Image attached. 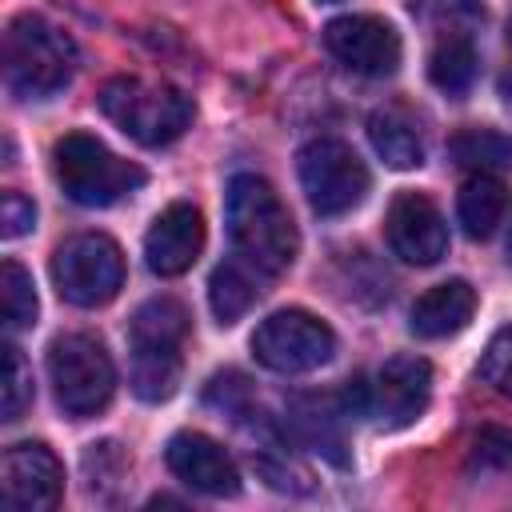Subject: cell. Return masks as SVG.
<instances>
[{"instance_id":"1","label":"cell","mask_w":512,"mask_h":512,"mask_svg":"<svg viewBox=\"0 0 512 512\" xmlns=\"http://www.w3.org/2000/svg\"><path fill=\"white\" fill-rule=\"evenodd\" d=\"M228 240L232 252L256 268L260 276H280L292 268L300 252V236L292 224V212L276 196V188L264 176L240 172L228 184Z\"/></svg>"},{"instance_id":"2","label":"cell","mask_w":512,"mask_h":512,"mask_svg":"<svg viewBox=\"0 0 512 512\" xmlns=\"http://www.w3.org/2000/svg\"><path fill=\"white\" fill-rule=\"evenodd\" d=\"M184 336H188V312L172 296H152L132 312V324H128V348H132L128 384L140 400L160 404L180 388Z\"/></svg>"},{"instance_id":"3","label":"cell","mask_w":512,"mask_h":512,"mask_svg":"<svg viewBox=\"0 0 512 512\" xmlns=\"http://www.w3.org/2000/svg\"><path fill=\"white\" fill-rule=\"evenodd\" d=\"M76 44L36 12H20L4 32V84L16 100H48L72 84Z\"/></svg>"},{"instance_id":"4","label":"cell","mask_w":512,"mask_h":512,"mask_svg":"<svg viewBox=\"0 0 512 512\" xmlns=\"http://www.w3.org/2000/svg\"><path fill=\"white\" fill-rule=\"evenodd\" d=\"M100 112L136 144L160 148L184 136L192 124V96H184L172 84L140 80V76H116L100 88Z\"/></svg>"},{"instance_id":"5","label":"cell","mask_w":512,"mask_h":512,"mask_svg":"<svg viewBox=\"0 0 512 512\" xmlns=\"http://www.w3.org/2000/svg\"><path fill=\"white\" fill-rule=\"evenodd\" d=\"M52 172L68 200L84 208H108L144 184V168L116 156L88 132H68L52 148Z\"/></svg>"},{"instance_id":"6","label":"cell","mask_w":512,"mask_h":512,"mask_svg":"<svg viewBox=\"0 0 512 512\" xmlns=\"http://www.w3.org/2000/svg\"><path fill=\"white\" fill-rule=\"evenodd\" d=\"M48 380H52L56 404L72 420L96 416L100 408H108L116 392L112 356L104 340H96L92 332H64L48 344Z\"/></svg>"},{"instance_id":"7","label":"cell","mask_w":512,"mask_h":512,"mask_svg":"<svg viewBox=\"0 0 512 512\" xmlns=\"http://www.w3.org/2000/svg\"><path fill=\"white\" fill-rule=\"evenodd\" d=\"M296 172H300V188L316 216H344L360 208L372 188L364 160L344 140H332V136L304 144L296 156Z\"/></svg>"},{"instance_id":"8","label":"cell","mask_w":512,"mask_h":512,"mask_svg":"<svg viewBox=\"0 0 512 512\" xmlns=\"http://www.w3.org/2000/svg\"><path fill=\"white\" fill-rule=\"evenodd\" d=\"M56 292L76 308H100L124 288V252L104 232H80L52 256Z\"/></svg>"},{"instance_id":"9","label":"cell","mask_w":512,"mask_h":512,"mask_svg":"<svg viewBox=\"0 0 512 512\" xmlns=\"http://www.w3.org/2000/svg\"><path fill=\"white\" fill-rule=\"evenodd\" d=\"M432 400V368L420 356H392L372 376V384L344 388V408L372 416L376 428H404L412 424Z\"/></svg>"},{"instance_id":"10","label":"cell","mask_w":512,"mask_h":512,"mask_svg":"<svg viewBox=\"0 0 512 512\" xmlns=\"http://www.w3.org/2000/svg\"><path fill=\"white\" fill-rule=\"evenodd\" d=\"M252 356L280 376H300V372L324 368L336 356V332L304 308H284L256 324Z\"/></svg>"},{"instance_id":"11","label":"cell","mask_w":512,"mask_h":512,"mask_svg":"<svg viewBox=\"0 0 512 512\" xmlns=\"http://www.w3.org/2000/svg\"><path fill=\"white\" fill-rule=\"evenodd\" d=\"M324 48L360 76H392L400 68V36L380 16H336L324 24Z\"/></svg>"},{"instance_id":"12","label":"cell","mask_w":512,"mask_h":512,"mask_svg":"<svg viewBox=\"0 0 512 512\" xmlns=\"http://www.w3.org/2000/svg\"><path fill=\"white\" fill-rule=\"evenodd\" d=\"M384 232H388V248L404 264H416V268H432L448 252L444 216H440V208L424 192H400L388 204Z\"/></svg>"},{"instance_id":"13","label":"cell","mask_w":512,"mask_h":512,"mask_svg":"<svg viewBox=\"0 0 512 512\" xmlns=\"http://www.w3.org/2000/svg\"><path fill=\"white\" fill-rule=\"evenodd\" d=\"M64 468L48 444H12L4 452V504L16 512H48L60 504Z\"/></svg>"},{"instance_id":"14","label":"cell","mask_w":512,"mask_h":512,"mask_svg":"<svg viewBox=\"0 0 512 512\" xmlns=\"http://www.w3.org/2000/svg\"><path fill=\"white\" fill-rule=\"evenodd\" d=\"M200 248H204V216L196 204L176 200L152 220V228L144 236V264L164 280L184 276L196 264Z\"/></svg>"},{"instance_id":"15","label":"cell","mask_w":512,"mask_h":512,"mask_svg":"<svg viewBox=\"0 0 512 512\" xmlns=\"http://www.w3.org/2000/svg\"><path fill=\"white\" fill-rule=\"evenodd\" d=\"M164 460L172 468L176 480H184L192 492L204 496H236L240 492V472L232 464V456L204 432H176L164 448Z\"/></svg>"},{"instance_id":"16","label":"cell","mask_w":512,"mask_h":512,"mask_svg":"<svg viewBox=\"0 0 512 512\" xmlns=\"http://www.w3.org/2000/svg\"><path fill=\"white\" fill-rule=\"evenodd\" d=\"M472 316H476V288L468 280H444L428 288L424 296H416L408 312V328L420 340H444V336L464 332Z\"/></svg>"},{"instance_id":"17","label":"cell","mask_w":512,"mask_h":512,"mask_svg":"<svg viewBox=\"0 0 512 512\" xmlns=\"http://www.w3.org/2000/svg\"><path fill=\"white\" fill-rule=\"evenodd\" d=\"M368 140H372L376 156L396 172H412L424 164V140L400 108H376L368 116Z\"/></svg>"},{"instance_id":"18","label":"cell","mask_w":512,"mask_h":512,"mask_svg":"<svg viewBox=\"0 0 512 512\" xmlns=\"http://www.w3.org/2000/svg\"><path fill=\"white\" fill-rule=\"evenodd\" d=\"M504 208H508V188H504L492 172H472V176L460 184L456 216H460V224H464V236L488 240V236L496 232V224L504 220Z\"/></svg>"},{"instance_id":"19","label":"cell","mask_w":512,"mask_h":512,"mask_svg":"<svg viewBox=\"0 0 512 512\" xmlns=\"http://www.w3.org/2000/svg\"><path fill=\"white\" fill-rule=\"evenodd\" d=\"M348 416L344 404L336 400H320V396H308V400H296L292 404V428H296V440L308 444L312 452L328 456L332 464H344V436H340V420Z\"/></svg>"},{"instance_id":"20","label":"cell","mask_w":512,"mask_h":512,"mask_svg":"<svg viewBox=\"0 0 512 512\" xmlns=\"http://www.w3.org/2000/svg\"><path fill=\"white\" fill-rule=\"evenodd\" d=\"M256 276H260V272L248 268L240 256L228 260V264H220V268L212 272V280H208V304H212V316H216L220 324H236V320L256 304V296H260Z\"/></svg>"},{"instance_id":"21","label":"cell","mask_w":512,"mask_h":512,"mask_svg":"<svg viewBox=\"0 0 512 512\" xmlns=\"http://www.w3.org/2000/svg\"><path fill=\"white\" fill-rule=\"evenodd\" d=\"M476 64L480 60H476L472 40L464 32H456V36H444L432 48V56H428V80L444 96H464L472 88V80H476Z\"/></svg>"},{"instance_id":"22","label":"cell","mask_w":512,"mask_h":512,"mask_svg":"<svg viewBox=\"0 0 512 512\" xmlns=\"http://www.w3.org/2000/svg\"><path fill=\"white\" fill-rule=\"evenodd\" d=\"M448 156L456 168L496 172V168L512 164V140L504 132H492V128H468V132H456L448 140Z\"/></svg>"},{"instance_id":"23","label":"cell","mask_w":512,"mask_h":512,"mask_svg":"<svg viewBox=\"0 0 512 512\" xmlns=\"http://www.w3.org/2000/svg\"><path fill=\"white\" fill-rule=\"evenodd\" d=\"M0 308H4L8 332H20V328H32L36 324V312H40L36 284H32V276L16 260H4L0 264Z\"/></svg>"},{"instance_id":"24","label":"cell","mask_w":512,"mask_h":512,"mask_svg":"<svg viewBox=\"0 0 512 512\" xmlns=\"http://www.w3.org/2000/svg\"><path fill=\"white\" fill-rule=\"evenodd\" d=\"M128 472V456L116 440H100L84 448V480L92 496H112V488L124 480Z\"/></svg>"},{"instance_id":"25","label":"cell","mask_w":512,"mask_h":512,"mask_svg":"<svg viewBox=\"0 0 512 512\" xmlns=\"http://www.w3.org/2000/svg\"><path fill=\"white\" fill-rule=\"evenodd\" d=\"M4 420H20L32 404V368L16 344H4Z\"/></svg>"},{"instance_id":"26","label":"cell","mask_w":512,"mask_h":512,"mask_svg":"<svg viewBox=\"0 0 512 512\" xmlns=\"http://www.w3.org/2000/svg\"><path fill=\"white\" fill-rule=\"evenodd\" d=\"M480 380L492 384L500 396L512 400V324H504V328L488 340V348H484V356H480Z\"/></svg>"},{"instance_id":"27","label":"cell","mask_w":512,"mask_h":512,"mask_svg":"<svg viewBox=\"0 0 512 512\" xmlns=\"http://www.w3.org/2000/svg\"><path fill=\"white\" fill-rule=\"evenodd\" d=\"M508 464H512V436L504 428H484L472 440L468 468L472 472H492V468H508Z\"/></svg>"},{"instance_id":"28","label":"cell","mask_w":512,"mask_h":512,"mask_svg":"<svg viewBox=\"0 0 512 512\" xmlns=\"http://www.w3.org/2000/svg\"><path fill=\"white\" fill-rule=\"evenodd\" d=\"M32 224H36V204L20 192H4L0 196V236L16 240V236L32 232Z\"/></svg>"},{"instance_id":"29","label":"cell","mask_w":512,"mask_h":512,"mask_svg":"<svg viewBox=\"0 0 512 512\" xmlns=\"http://www.w3.org/2000/svg\"><path fill=\"white\" fill-rule=\"evenodd\" d=\"M416 8L436 24H472L484 16V0H416Z\"/></svg>"},{"instance_id":"30","label":"cell","mask_w":512,"mask_h":512,"mask_svg":"<svg viewBox=\"0 0 512 512\" xmlns=\"http://www.w3.org/2000/svg\"><path fill=\"white\" fill-rule=\"evenodd\" d=\"M500 104H504V108L512 112V68H508V72L500 76Z\"/></svg>"},{"instance_id":"31","label":"cell","mask_w":512,"mask_h":512,"mask_svg":"<svg viewBox=\"0 0 512 512\" xmlns=\"http://www.w3.org/2000/svg\"><path fill=\"white\" fill-rule=\"evenodd\" d=\"M504 252H508V264H512V224H508V244H504Z\"/></svg>"},{"instance_id":"32","label":"cell","mask_w":512,"mask_h":512,"mask_svg":"<svg viewBox=\"0 0 512 512\" xmlns=\"http://www.w3.org/2000/svg\"><path fill=\"white\" fill-rule=\"evenodd\" d=\"M508 40H512V24H508Z\"/></svg>"},{"instance_id":"33","label":"cell","mask_w":512,"mask_h":512,"mask_svg":"<svg viewBox=\"0 0 512 512\" xmlns=\"http://www.w3.org/2000/svg\"><path fill=\"white\" fill-rule=\"evenodd\" d=\"M320 4H336V0H320Z\"/></svg>"}]
</instances>
